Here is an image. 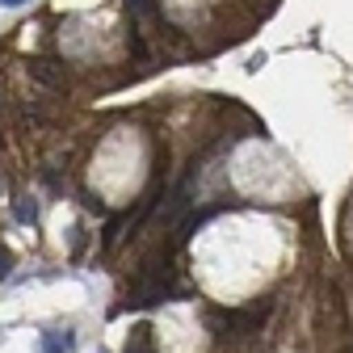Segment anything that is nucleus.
Returning a JSON list of instances; mask_svg holds the SVG:
<instances>
[{
	"label": "nucleus",
	"mask_w": 353,
	"mask_h": 353,
	"mask_svg": "<svg viewBox=\"0 0 353 353\" xmlns=\"http://www.w3.org/2000/svg\"><path fill=\"white\" fill-rule=\"evenodd\" d=\"M30 76L47 88H59V93L68 88V76H63V68H55V59H30Z\"/></svg>",
	"instance_id": "obj_1"
},
{
	"label": "nucleus",
	"mask_w": 353,
	"mask_h": 353,
	"mask_svg": "<svg viewBox=\"0 0 353 353\" xmlns=\"http://www.w3.org/2000/svg\"><path fill=\"white\" fill-rule=\"evenodd\" d=\"M76 336L68 328H51V332H42V353H72Z\"/></svg>",
	"instance_id": "obj_2"
},
{
	"label": "nucleus",
	"mask_w": 353,
	"mask_h": 353,
	"mask_svg": "<svg viewBox=\"0 0 353 353\" xmlns=\"http://www.w3.org/2000/svg\"><path fill=\"white\" fill-rule=\"evenodd\" d=\"M126 353H152V328L139 324L135 336H126Z\"/></svg>",
	"instance_id": "obj_3"
},
{
	"label": "nucleus",
	"mask_w": 353,
	"mask_h": 353,
	"mask_svg": "<svg viewBox=\"0 0 353 353\" xmlns=\"http://www.w3.org/2000/svg\"><path fill=\"white\" fill-rule=\"evenodd\" d=\"M126 5L135 9V13H156V5H152V0H126Z\"/></svg>",
	"instance_id": "obj_4"
},
{
	"label": "nucleus",
	"mask_w": 353,
	"mask_h": 353,
	"mask_svg": "<svg viewBox=\"0 0 353 353\" xmlns=\"http://www.w3.org/2000/svg\"><path fill=\"white\" fill-rule=\"evenodd\" d=\"M34 214H38L34 202H21V206H17V219H26V223H34Z\"/></svg>",
	"instance_id": "obj_5"
},
{
	"label": "nucleus",
	"mask_w": 353,
	"mask_h": 353,
	"mask_svg": "<svg viewBox=\"0 0 353 353\" xmlns=\"http://www.w3.org/2000/svg\"><path fill=\"white\" fill-rule=\"evenodd\" d=\"M0 5H5V9H17V5H26V0H0Z\"/></svg>",
	"instance_id": "obj_6"
},
{
	"label": "nucleus",
	"mask_w": 353,
	"mask_h": 353,
	"mask_svg": "<svg viewBox=\"0 0 353 353\" xmlns=\"http://www.w3.org/2000/svg\"><path fill=\"white\" fill-rule=\"evenodd\" d=\"M345 353H353V349H345Z\"/></svg>",
	"instance_id": "obj_7"
}]
</instances>
